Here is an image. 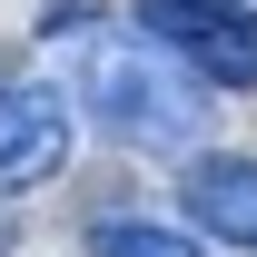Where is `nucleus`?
Wrapping results in <instances>:
<instances>
[{"instance_id":"nucleus-2","label":"nucleus","mask_w":257,"mask_h":257,"mask_svg":"<svg viewBox=\"0 0 257 257\" xmlns=\"http://www.w3.org/2000/svg\"><path fill=\"white\" fill-rule=\"evenodd\" d=\"M139 40H159L198 89H257V10L247 0H139Z\"/></svg>"},{"instance_id":"nucleus-5","label":"nucleus","mask_w":257,"mask_h":257,"mask_svg":"<svg viewBox=\"0 0 257 257\" xmlns=\"http://www.w3.org/2000/svg\"><path fill=\"white\" fill-rule=\"evenodd\" d=\"M89 257H208V247L159 218H89Z\"/></svg>"},{"instance_id":"nucleus-3","label":"nucleus","mask_w":257,"mask_h":257,"mask_svg":"<svg viewBox=\"0 0 257 257\" xmlns=\"http://www.w3.org/2000/svg\"><path fill=\"white\" fill-rule=\"evenodd\" d=\"M69 168V99L50 79H0V198Z\"/></svg>"},{"instance_id":"nucleus-4","label":"nucleus","mask_w":257,"mask_h":257,"mask_svg":"<svg viewBox=\"0 0 257 257\" xmlns=\"http://www.w3.org/2000/svg\"><path fill=\"white\" fill-rule=\"evenodd\" d=\"M178 208H188L198 237H218V247L257 257V159H188L178 168Z\"/></svg>"},{"instance_id":"nucleus-6","label":"nucleus","mask_w":257,"mask_h":257,"mask_svg":"<svg viewBox=\"0 0 257 257\" xmlns=\"http://www.w3.org/2000/svg\"><path fill=\"white\" fill-rule=\"evenodd\" d=\"M0 247H10V227H0Z\"/></svg>"},{"instance_id":"nucleus-1","label":"nucleus","mask_w":257,"mask_h":257,"mask_svg":"<svg viewBox=\"0 0 257 257\" xmlns=\"http://www.w3.org/2000/svg\"><path fill=\"white\" fill-rule=\"evenodd\" d=\"M69 89H79V109L119 149H198L208 139V89L168 60L159 40H139V30H89Z\"/></svg>"}]
</instances>
